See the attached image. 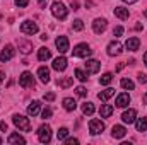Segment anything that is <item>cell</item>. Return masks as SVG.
I'll return each mask as SVG.
<instances>
[{"label": "cell", "instance_id": "cell-48", "mask_svg": "<svg viewBox=\"0 0 147 145\" xmlns=\"http://www.w3.org/2000/svg\"><path fill=\"white\" fill-rule=\"evenodd\" d=\"M38 2H41V7H45V2H46V0H38Z\"/></svg>", "mask_w": 147, "mask_h": 145}, {"label": "cell", "instance_id": "cell-35", "mask_svg": "<svg viewBox=\"0 0 147 145\" xmlns=\"http://www.w3.org/2000/svg\"><path fill=\"white\" fill-rule=\"evenodd\" d=\"M75 92H77V96H79V97H86V96H87V89H86V87H82V85H79V87L75 89Z\"/></svg>", "mask_w": 147, "mask_h": 145}, {"label": "cell", "instance_id": "cell-46", "mask_svg": "<svg viewBox=\"0 0 147 145\" xmlns=\"http://www.w3.org/2000/svg\"><path fill=\"white\" fill-rule=\"evenodd\" d=\"M123 2H125V3H135L137 0H123Z\"/></svg>", "mask_w": 147, "mask_h": 145}, {"label": "cell", "instance_id": "cell-3", "mask_svg": "<svg viewBox=\"0 0 147 145\" xmlns=\"http://www.w3.org/2000/svg\"><path fill=\"white\" fill-rule=\"evenodd\" d=\"M91 53H92V50H91L86 43L77 44V46L72 50V55L77 56V58H87V56H91Z\"/></svg>", "mask_w": 147, "mask_h": 145}, {"label": "cell", "instance_id": "cell-21", "mask_svg": "<svg viewBox=\"0 0 147 145\" xmlns=\"http://www.w3.org/2000/svg\"><path fill=\"white\" fill-rule=\"evenodd\" d=\"M19 50H21V53L28 55V53L33 51V43H29V41H19Z\"/></svg>", "mask_w": 147, "mask_h": 145}, {"label": "cell", "instance_id": "cell-31", "mask_svg": "<svg viewBox=\"0 0 147 145\" xmlns=\"http://www.w3.org/2000/svg\"><path fill=\"white\" fill-rule=\"evenodd\" d=\"M111 80H113V75H111V73H105V75L99 77V84H101V85H108Z\"/></svg>", "mask_w": 147, "mask_h": 145}, {"label": "cell", "instance_id": "cell-12", "mask_svg": "<svg viewBox=\"0 0 147 145\" xmlns=\"http://www.w3.org/2000/svg\"><path fill=\"white\" fill-rule=\"evenodd\" d=\"M53 68H55L57 72H63V70L67 68V58H65V56L55 58V60H53Z\"/></svg>", "mask_w": 147, "mask_h": 145}, {"label": "cell", "instance_id": "cell-49", "mask_svg": "<svg viewBox=\"0 0 147 145\" xmlns=\"http://www.w3.org/2000/svg\"><path fill=\"white\" fill-rule=\"evenodd\" d=\"M144 104H147V92H146V96H144Z\"/></svg>", "mask_w": 147, "mask_h": 145}, {"label": "cell", "instance_id": "cell-37", "mask_svg": "<svg viewBox=\"0 0 147 145\" xmlns=\"http://www.w3.org/2000/svg\"><path fill=\"white\" fill-rule=\"evenodd\" d=\"M121 34H123V28H121V26H116V28L113 29V36L120 38V36H121Z\"/></svg>", "mask_w": 147, "mask_h": 145}, {"label": "cell", "instance_id": "cell-27", "mask_svg": "<svg viewBox=\"0 0 147 145\" xmlns=\"http://www.w3.org/2000/svg\"><path fill=\"white\" fill-rule=\"evenodd\" d=\"M9 144H26V140H24V137H21V135H17V133H10Z\"/></svg>", "mask_w": 147, "mask_h": 145}, {"label": "cell", "instance_id": "cell-45", "mask_svg": "<svg viewBox=\"0 0 147 145\" xmlns=\"http://www.w3.org/2000/svg\"><path fill=\"white\" fill-rule=\"evenodd\" d=\"M2 80H5V73L3 72H0V82H2Z\"/></svg>", "mask_w": 147, "mask_h": 145}, {"label": "cell", "instance_id": "cell-29", "mask_svg": "<svg viewBox=\"0 0 147 145\" xmlns=\"http://www.w3.org/2000/svg\"><path fill=\"white\" fill-rule=\"evenodd\" d=\"M120 84H121V87H123V89H127V91H134V89H135V84H134L130 79H121V82H120Z\"/></svg>", "mask_w": 147, "mask_h": 145}, {"label": "cell", "instance_id": "cell-36", "mask_svg": "<svg viewBox=\"0 0 147 145\" xmlns=\"http://www.w3.org/2000/svg\"><path fill=\"white\" fill-rule=\"evenodd\" d=\"M51 114H53L51 108H45L43 113H41V118H43V119H48V118H51Z\"/></svg>", "mask_w": 147, "mask_h": 145}, {"label": "cell", "instance_id": "cell-43", "mask_svg": "<svg viewBox=\"0 0 147 145\" xmlns=\"http://www.w3.org/2000/svg\"><path fill=\"white\" fill-rule=\"evenodd\" d=\"M70 7H72L74 10H79V2H75V0H72V3H70Z\"/></svg>", "mask_w": 147, "mask_h": 145}, {"label": "cell", "instance_id": "cell-28", "mask_svg": "<svg viewBox=\"0 0 147 145\" xmlns=\"http://www.w3.org/2000/svg\"><path fill=\"white\" fill-rule=\"evenodd\" d=\"M94 111H96V109H94V104H92V103H84V104H82V113H84V114L91 116Z\"/></svg>", "mask_w": 147, "mask_h": 145}, {"label": "cell", "instance_id": "cell-10", "mask_svg": "<svg viewBox=\"0 0 147 145\" xmlns=\"http://www.w3.org/2000/svg\"><path fill=\"white\" fill-rule=\"evenodd\" d=\"M55 44H57V48H58L60 53H67L69 51V39L65 36H58L57 41H55Z\"/></svg>", "mask_w": 147, "mask_h": 145}, {"label": "cell", "instance_id": "cell-19", "mask_svg": "<svg viewBox=\"0 0 147 145\" xmlns=\"http://www.w3.org/2000/svg\"><path fill=\"white\" fill-rule=\"evenodd\" d=\"M115 15L121 21H127L130 14H128V9H125V7H115Z\"/></svg>", "mask_w": 147, "mask_h": 145}, {"label": "cell", "instance_id": "cell-51", "mask_svg": "<svg viewBox=\"0 0 147 145\" xmlns=\"http://www.w3.org/2000/svg\"><path fill=\"white\" fill-rule=\"evenodd\" d=\"M0 144H2V138H0Z\"/></svg>", "mask_w": 147, "mask_h": 145}, {"label": "cell", "instance_id": "cell-14", "mask_svg": "<svg viewBox=\"0 0 147 145\" xmlns=\"http://www.w3.org/2000/svg\"><path fill=\"white\" fill-rule=\"evenodd\" d=\"M86 68H87V73H98L99 68H101V63L98 60H87L86 62Z\"/></svg>", "mask_w": 147, "mask_h": 145}, {"label": "cell", "instance_id": "cell-50", "mask_svg": "<svg viewBox=\"0 0 147 145\" xmlns=\"http://www.w3.org/2000/svg\"><path fill=\"white\" fill-rule=\"evenodd\" d=\"M144 14H146V17H147V10H146V12H144Z\"/></svg>", "mask_w": 147, "mask_h": 145}, {"label": "cell", "instance_id": "cell-32", "mask_svg": "<svg viewBox=\"0 0 147 145\" xmlns=\"http://www.w3.org/2000/svg\"><path fill=\"white\" fill-rule=\"evenodd\" d=\"M72 29L74 31H82V29H84V22H82L80 19H75L72 22Z\"/></svg>", "mask_w": 147, "mask_h": 145}, {"label": "cell", "instance_id": "cell-13", "mask_svg": "<svg viewBox=\"0 0 147 145\" xmlns=\"http://www.w3.org/2000/svg\"><path fill=\"white\" fill-rule=\"evenodd\" d=\"M139 46H140V39H139V38H128L127 43H125V48H127L128 51H137Z\"/></svg>", "mask_w": 147, "mask_h": 145}, {"label": "cell", "instance_id": "cell-4", "mask_svg": "<svg viewBox=\"0 0 147 145\" xmlns=\"http://www.w3.org/2000/svg\"><path fill=\"white\" fill-rule=\"evenodd\" d=\"M38 138H39L41 144H48L51 140V128L48 125H41L38 128Z\"/></svg>", "mask_w": 147, "mask_h": 145}, {"label": "cell", "instance_id": "cell-52", "mask_svg": "<svg viewBox=\"0 0 147 145\" xmlns=\"http://www.w3.org/2000/svg\"><path fill=\"white\" fill-rule=\"evenodd\" d=\"M0 19H2V15H0Z\"/></svg>", "mask_w": 147, "mask_h": 145}, {"label": "cell", "instance_id": "cell-23", "mask_svg": "<svg viewBox=\"0 0 147 145\" xmlns=\"http://www.w3.org/2000/svg\"><path fill=\"white\" fill-rule=\"evenodd\" d=\"M111 96H115V89H111V87H108L106 91H103V92H99V94H98V97H99L103 103H106Z\"/></svg>", "mask_w": 147, "mask_h": 145}, {"label": "cell", "instance_id": "cell-1", "mask_svg": "<svg viewBox=\"0 0 147 145\" xmlns=\"http://www.w3.org/2000/svg\"><path fill=\"white\" fill-rule=\"evenodd\" d=\"M51 14H53L57 19L63 21V19H67L69 10L65 9V5H63L62 2H53V3H51Z\"/></svg>", "mask_w": 147, "mask_h": 145}, {"label": "cell", "instance_id": "cell-17", "mask_svg": "<svg viewBox=\"0 0 147 145\" xmlns=\"http://www.w3.org/2000/svg\"><path fill=\"white\" fill-rule=\"evenodd\" d=\"M128 103H130V96H128L127 92H123V94H120V96L116 97V106H118V108H127Z\"/></svg>", "mask_w": 147, "mask_h": 145}, {"label": "cell", "instance_id": "cell-41", "mask_svg": "<svg viewBox=\"0 0 147 145\" xmlns=\"http://www.w3.org/2000/svg\"><path fill=\"white\" fill-rule=\"evenodd\" d=\"M139 82H140V84H146V82H147V75H144V73H139Z\"/></svg>", "mask_w": 147, "mask_h": 145}, {"label": "cell", "instance_id": "cell-11", "mask_svg": "<svg viewBox=\"0 0 147 145\" xmlns=\"http://www.w3.org/2000/svg\"><path fill=\"white\" fill-rule=\"evenodd\" d=\"M106 26H108L106 19H96V21L92 22V29H94V33H96V34H101V33H105Z\"/></svg>", "mask_w": 147, "mask_h": 145}, {"label": "cell", "instance_id": "cell-38", "mask_svg": "<svg viewBox=\"0 0 147 145\" xmlns=\"http://www.w3.org/2000/svg\"><path fill=\"white\" fill-rule=\"evenodd\" d=\"M63 142H65V145H77V144H79V140H77V138H65Z\"/></svg>", "mask_w": 147, "mask_h": 145}, {"label": "cell", "instance_id": "cell-2", "mask_svg": "<svg viewBox=\"0 0 147 145\" xmlns=\"http://www.w3.org/2000/svg\"><path fill=\"white\" fill-rule=\"evenodd\" d=\"M12 121H14V125H16L19 130H22V132H31L29 118H26V116H22V114H16V116L12 118Z\"/></svg>", "mask_w": 147, "mask_h": 145}, {"label": "cell", "instance_id": "cell-40", "mask_svg": "<svg viewBox=\"0 0 147 145\" xmlns=\"http://www.w3.org/2000/svg\"><path fill=\"white\" fill-rule=\"evenodd\" d=\"M29 3V0H16V5H19V7H26Z\"/></svg>", "mask_w": 147, "mask_h": 145}, {"label": "cell", "instance_id": "cell-47", "mask_svg": "<svg viewBox=\"0 0 147 145\" xmlns=\"http://www.w3.org/2000/svg\"><path fill=\"white\" fill-rule=\"evenodd\" d=\"M144 63H146V65H147V51H146V53H144Z\"/></svg>", "mask_w": 147, "mask_h": 145}, {"label": "cell", "instance_id": "cell-7", "mask_svg": "<svg viewBox=\"0 0 147 145\" xmlns=\"http://www.w3.org/2000/svg\"><path fill=\"white\" fill-rule=\"evenodd\" d=\"M103 130H105V123L101 119H91L89 121V132H91V135H99V133H103Z\"/></svg>", "mask_w": 147, "mask_h": 145}, {"label": "cell", "instance_id": "cell-34", "mask_svg": "<svg viewBox=\"0 0 147 145\" xmlns=\"http://www.w3.org/2000/svg\"><path fill=\"white\" fill-rule=\"evenodd\" d=\"M75 77H77V79H79L80 82H86V80H87V73L82 72L80 68H77V70H75Z\"/></svg>", "mask_w": 147, "mask_h": 145}, {"label": "cell", "instance_id": "cell-42", "mask_svg": "<svg viewBox=\"0 0 147 145\" xmlns=\"http://www.w3.org/2000/svg\"><path fill=\"white\" fill-rule=\"evenodd\" d=\"M0 132H7V123L5 121H0Z\"/></svg>", "mask_w": 147, "mask_h": 145}, {"label": "cell", "instance_id": "cell-9", "mask_svg": "<svg viewBox=\"0 0 147 145\" xmlns=\"http://www.w3.org/2000/svg\"><path fill=\"white\" fill-rule=\"evenodd\" d=\"M121 51H123V44L120 41H111L108 44V55L110 56H118V55H121Z\"/></svg>", "mask_w": 147, "mask_h": 145}, {"label": "cell", "instance_id": "cell-24", "mask_svg": "<svg viewBox=\"0 0 147 145\" xmlns=\"http://www.w3.org/2000/svg\"><path fill=\"white\" fill-rule=\"evenodd\" d=\"M113 106H110V104H103L101 106V109H99V114H101V118H110L111 114H113Z\"/></svg>", "mask_w": 147, "mask_h": 145}, {"label": "cell", "instance_id": "cell-8", "mask_svg": "<svg viewBox=\"0 0 147 145\" xmlns=\"http://www.w3.org/2000/svg\"><path fill=\"white\" fill-rule=\"evenodd\" d=\"M21 31L24 33V34H36L38 33V24L36 22H33V21H24L22 24H21Z\"/></svg>", "mask_w": 147, "mask_h": 145}, {"label": "cell", "instance_id": "cell-5", "mask_svg": "<svg viewBox=\"0 0 147 145\" xmlns=\"http://www.w3.org/2000/svg\"><path fill=\"white\" fill-rule=\"evenodd\" d=\"M19 85L28 89V87H34V77L31 72H22L19 77Z\"/></svg>", "mask_w": 147, "mask_h": 145}, {"label": "cell", "instance_id": "cell-25", "mask_svg": "<svg viewBox=\"0 0 147 145\" xmlns=\"http://www.w3.org/2000/svg\"><path fill=\"white\" fill-rule=\"evenodd\" d=\"M135 126H137V132H140V133H146L147 132V118H139L137 119V123H135Z\"/></svg>", "mask_w": 147, "mask_h": 145}, {"label": "cell", "instance_id": "cell-30", "mask_svg": "<svg viewBox=\"0 0 147 145\" xmlns=\"http://www.w3.org/2000/svg\"><path fill=\"white\" fill-rule=\"evenodd\" d=\"M57 84H58L60 87H63V89H67V87H70V85L74 84V79H72V77H65L63 80H58Z\"/></svg>", "mask_w": 147, "mask_h": 145}, {"label": "cell", "instance_id": "cell-15", "mask_svg": "<svg viewBox=\"0 0 147 145\" xmlns=\"http://www.w3.org/2000/svg\"><path fill=\"white\" fill-rule=\"evenodd\" d=\"M135 116H137V111L135 109H128V111H125L123 114H121V119H123V123H134L135 121Z\"/></svg>", "mask_w": 147, "mask_h": 145}, {"label": "cell", "instance_id": "cell-18", "mask_svg": "<svg viewBox=\"0 0 147 145\" xmlns=\"http://www.w3.org/2000/svg\"><path fill=\"white\" fill-rule=\"evenodd\" d=\"M38 77H39V80H41L43 84H48V82H50V70H48L46 67H39V68H38Z\"/></svg>", "mask_w": 147, "mask_h": 145}, {"label": "cell", "instance_id": "cell-16", "mask_svg": "<svg viewBox=\"0 0 147 145\" xmlns=\"http://www.w3.org/2000/svg\"><path fill=\"white\" fill-rule=\"evenodd\" d=\"M111 135H113L115 138H123V137L127 135V130H125V126H121V125H115V126L111 128Z\"/></svg>", "mask_w": 147, "mask_h": 145}, {"label": "cell", "instance_id": "cell-44", "mask_svg": "<svg viewBox=\"0 0 147 145\" xmlns=\"http://www.w3.org/2000/svg\"><path fill=\"white\" fill-rule=\"evenodd\" d=\"M125 68V63H118V67H116V70L120 72V70H123Z\"/></svg>", "mask_w": 147, "mask_h": 145}, {"label": "cell", "instance_id": "cell-33", "mask_svg": "<svg viewBox=\"0 0 147 145\" xmlns=\"http://www.w3.org/2000/svg\"><path fill=\"white\" fill-rule=\"evenodd\" d=\"M67 135H69V130H67V128H60V130L57 132V138H58V140H65Z\"/></svg>", "mask_w": 147, "mask_h": 145}, {"label": "cell", "instance_id": "cell-22", "mask_svg": "<svg viewBox=\"0 0 147 145\" xmlns=\"http://www.w3.org/2000/svg\"><path fill=\"white\" fill-rule=\"evenodd\" d=\"M50 58H51V51H50L48 48H39V51H38V60L46 62V60H50Z\"/></svg>", "mask_w": 147, "mask_h": 145}, {"label": "cell", "instance_id": "cell-6", "mask_svg": "<svg viewBox=\"0 0 147 145\" xmlns=\"http://www.w3.org/2000/svg\"><path fill=\"white\" fill-rule=\"evenodd\" d=\"M14 55H16L14 46H12V44H5L3 50L0 51V62H2V63H3V62H9V60L14 58Z\"/></svg>", "mask_w": 147, "mask_h": 145}, {"label": "cell", "instance_id": "cell-39", "mask_svg": "<svg viewBox=\"0 0 147 145\" xmlns=\"http://www.w3.org/2000/svg\"><path fill=\"white\" fill-rule=\"evenodd\" d=\"M45 101H48V103L55 101V94H53V92H48V94H45Z\"/></svg>", "mask_w": 147, "mask_h": 145}, {"label": "cell", "instance_id": "cell-20", "mask_svg": "<svg viewBox=\"0 0 147 145\" xmlns=\"http://www.w3.org/2000/svg\"><path fill=\"white\" fill-rule=\"evenodd\" d=\"M39 108H41V103H39V101H33V103L28 106V114H29V116H36L38 113H39Z\"/></svg>", "mask_w": 147, "mask_h": 145}, {"label": "cell", "instance_id": "cell-26", "mask_svg": "<svg viewBox=\"0 0 147 145\" xmlns=\"http://www.w3.org/2000/svg\"><path fill=\"white\" fill-rule=\"evenodd\" d=\"M63 108L67 109V111H74V109L77 108L75 99H74V97H65V99H63Z\"/></svg>", "mask_w": 147, "mask_h": 145}]
</instances>
